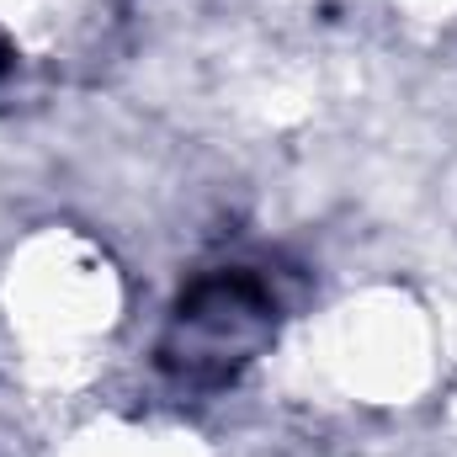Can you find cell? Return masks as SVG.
<instances>
[{
  "mask_svg": "<svg viewBox=\"0 0 457 457\" xmlns=\"http://www.w3.org/2000/svg\"><path fill=\"white\" fill-rule=\"evenodd\" d=\"M271 325H277L271 287L250 271H219L181 298L160 361L187 383H228L271 341Z\"/></svg>",
  "mask_w": 457,
  "mask_h": 457,
  "instance_id": "6da1fadb",
  "label": "cell"
}]
</instances>
